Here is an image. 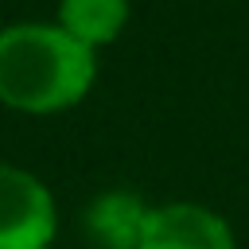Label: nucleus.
I'll use <instances>...</instances> for the list:
<instances>
[{"mask_svg": "<svg viewBox=\"0 0 249 249\" xmlns=\"http://www.w3.org/2000/svg\"><path fill=\"white\" fill-rule=\"evenodd\" d=\"M97 78V51L66 35L58 23L0 27V105L16 113H62L78 105Z\"/></svg>", "mask_w": 249, "mask_h": 249, "instance_id": "obj_1", "label": "nucleus"}, {"mask_svg": "<svg viewBox=\"0 0 249 249\" xmlns=\"http://www.w3.org/2000/svg\"><path fill=\"white\" fill-rule=\"evenodd\" d=\"M58 206L51 187L16 163H0V249H51Z\"/></svg>", "mask_w": 249, "mask_h": 249, "instance_id": "obj_2", "label": "nucleus"}, {"mask_svg": "<svg viewBox=\"0 0 249 249\" xmlns=\"http://www.w3.org/2000/svg\"><path fill=\"white\" fill-rule=\"evenodd\" d=\"M140 249H237L230 222L202 202H167L148 210Z\"/></svg>", "mask_w": 249, "mask_h": 249, "instance_id": "obj_3", "label": "nucleus"}, {"mask_svg": "<svg viewBox=\"0 0 249 249\" xmlns=\"http://www.w3.org/2000/svg\"><path fill=\"white\" fill-rule=\"evenodd\" d=\"M148 210L132 191H105L86 206V230L101 249H140Z\"/></svg>", "mask_w": 249, "mask_h": 249, "instance_id": "obj_4", "label": "nucleus"}, {"mask_svg": "<svg viewBox=\"0 0 249 249\" xmlns=\"http://www.w3.org/2000/svg\"><path fill=\"white\" fill-rule=\"evenodd\" d=\"M66 35L86 43L89 51L113 43L128 23V0H58V19Z\"/></svg>", "mask_w": 249, "mask_h": 249, "instance_id": "obj_5", "label": "nucleus"}]
</instances>
